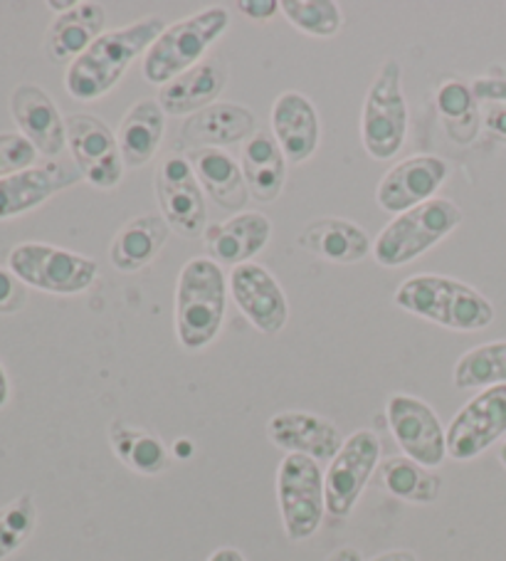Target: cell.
<instances>
[{"instance_id": "19", "label": "cell", "mask_w": 506, "mask_h": 561, "mask_svg": "<svg viewBox=\"0 0 506 561\" xmlns=\"http://www.w3.org/2000/svg\"><path fill=\"white\" fill-rule=\"evenodd\" d=\"M272 134L289 163H304L314 157L321 139V124L314 102L307 94L287 90L272 104Z\"/></svg>"}, {"instance_id": "16", "label": "cell", "mask_w": 506, "mask_h": 561, "mask_svg": "<svg viewBox=\"0 0 506 561\" xmlns=\"http://www.w3.org/2000/svg\"><path fill=\"white\" fill-rule=\"evenodd\" d=\"M267 435L277 448L317 462L334 460L346 440L334 421L307 411H281L272 415L267 421Z\"/></svg>"}, {"instance_id": "44", "label": "cell", "mask_w": 506, "mask_h": 561, "mask_svg": "<svg viewBox=\"0 0 506 561\" xmlns=\"http://www.w3.org/2000/svg\"><path fill=\"white\" fill-rule=\"evenodd\" d=\"M47 8H53V11H57V13H70L72 8H77V0H50V3H47Z\"/></svg>"}, {"instance_id": "21", "label": "cell", "mask_w": 506, "mask_h": 561, "mask_svg": "<svg viewBox=\"0 0 506 561\" xmlns=\"http://www.w3.org/2000/svg\"><path fill=\"white\" fill-rule=\"evenodd\" d=\"M228 82V62L220 55L206 57V60L191 67L188 72L179 75L176 80L161 87L159 104L165 114L183 117V114H198L206 106L216 104L220 92L226 90Z\"/></svg>"}, {"instance_id": "7", "label": "cell", "mask_w": 506, "mask_h": 561, "mask_svg": "<svg viewBox=\"0 0 506 561\" xmlns=\"http://www.w3.org/2000/svg\"><path fill=\"white\" fill-rule=\"evenodd\" d=\"M8 267L23 285L50 295L87 293L100 277V267L92 257L45 243L15 245L8 255Z\"/></svg>"}, {"instance_id": "28", "label": "cell", "mask_w": 506, "mask_h": 561, "mask_svg": "<svg viewBox=\"0 0 506 561\" xmlns=\"http://www.w3.org/2000/svg\"><path fill=\"white\" fill-rule=\"evenodd\" d=\"M242 173L250 196L260 203H272L281 196L287 181V157L272 131H257L242 147Z\"/></svg>"}, {"instance_id": "11", "label": "cell", "mask_w": 506, "mask_h": 561, "mask_svg": "<svg viewBox=\"0 0 506 561\" xmlns=\"http://www.w3.org/2000/svg\"><path fill=\"white\" fill-rule=\"evenodd\" d=\"M388 428L405 458L425 468H440L447 458V431L437 413L411 393H393L386 405Z\"/></svg>"}, {"instance_id": "45", "label": "cell", "mask_w": 506, "mask_h": 561, "mask_svg": "<svg viewBox=\"0 0 506 561\" xmlns=\"http://www.w3.org/2000/svg\"><path fill=\"white\" fill-rule=\"evenodd\" d=\"M499 462L506 468V440L502 443V448H499Z\"/></svg>"}, {"instance_id": "29", "label": "cell", "mask_w": 506, "mask_h": 561, "mask_svg": "<svg viewBox=\"0 0 506 561\" xmlns=\"http://www.w3.org/2000/svg\"><path fill=\"white\" fill-rule=\"evenodd\" d=\"M110 443L114 456L119 458L126 468L139 472L146 478H156L169 470L171 456L165 443L159 435L131 425L126 421H112L110 423Z\"/></svg>"}, {"instance_id": "37", "label": "cell", "mask_w": 506, "mask_h": 561, "mask_svg": "<svg viewBox=\"0 0 506 561\" xmlns=\"http://www.w3.org/2000/svg\"><path fill=\"white\" fill-rule=\"evenodd\" d=\"M472 92L482 102L506 104V80H502V77H480V80L472 82Z\"/></svg>"}, {"instance_id": "43", "label": "cell", "mask_w": 506, "mask_h": 561, "mask_svg": "<svg viewBox=\"0 0 506 561\" xmlns=\"http://www.w3.org/2000/svg\"><path fill=\"white\" fill-rule=\"evenodd\" d=\"M8 399H11V381H8V374L0 364V409L8 403Z\"/></svg>"}, {"instance_id": "20", "label": "cell", "mask_w": 506, "mask_h": 561, "mask_svg": "<svg viewBox=\"0 0 506 561\" xmlns=\"http://www.w3.org/2000/svg\"><path fill=\"white\" fill-rule=\"evenodd\" d=\"M257 119L248 106L232 102H216L193 114L181 129L186 147L198 149H226L252 139L257 134Z\"/></svg>"}, {"instance_id": "18", "label": "cell", "mask_w": 506, "mask_h": 561, "mask_svg": "<svg viewBox=\"0 0 506 561\" xmlns=\"http://www.w3.org/2000/svg\"><path fill=\"white\" fill-rule=\"evenodd\" d=\"M11 112L23 131L43 157H60L67 147V127L60 110L43 87L18 84L11 96Z\"/></svg>"}, {"instance_id": "2", "label": "cell", "mask_w": 506, "mask_h": 561, "mask_svg": "<svg viewBox=\"0 0 506 561\" xmlns=\"http://www.w3.org/2000/svg\"><path fill=\"white\" fill-rule=\"evenodd\" d=\"M228 279L210 257H193L183 265L176 285V334L183 350L200 352L218 340L228 307Z\"/></svg>"}, {"instance_id": "15", "label": "cell", "mask_w": 506, "mask_h": 561, "mask_svg": "<svg viewBox=\"0 0 506 561\" xmlns=\"http://www.w3.org/2000/svg\"><path fill=\"white\" fill-rule=\"evenodd\" d=\"M447 173H450L447 161L435 157V153H421V157L395 163L378 183V206L388 213H395V216L423 206V203L435 198V191L442 186Z\"/></svg>"}, {"instance_id": "23", "label": "cell", "mask_w": 506, "mask_h": 561, "mask_svg": "<svg viewBox=\"0 0 506 561\" xmlns=\"http://www.w3.org/2000/svg\"><path fill=\"white\" fill-rule=\"evenodd\" d=\"M106 13L104 5L84 0L70 13L57 15L45 37V53L55 65L74 62L104 35Z\"/></svg>"}, {"instance_id": "34", "label": "cell", "mask_w": 506, "mask_h": 561, "mask_svg": "<svg viewBox=\"0 0 506 561\" xmlns=\"http://www.w3.org/2000/svg\"><path fill=\"white\" fill-rule=\"evenodd\" d=\"M474 100H476V96L472 92V87L460 82V80L445 82L435 94L437 110H440V114H442L447 124H457V122H464V119L474 117V114H476Z\"/></svg>"}, {"instance_id": "38", "label": "cell", "mask_w": 506, "mask_h": 561, "mask_svg": "<svg viewBox=\"0 0 506 561\" xmlns=\"http://www.w3.org/2000/svg\"><path fill=\"white\" fill-rule=\"evenodd\" d=\"M238 11L250 21H269L279 13V0H240Z\"/></svg>"}, {"instance_id": "14", "label": "cell", "mask_w": 506, "mask_h": 561, "mask_svg": "<svg viewBox=\"0 0 506 561\" xmlns=\"http://www.w3.org/2000/svg\"><path fill=\"white\" fill-rule=\"evenodd\" d=\"M230 295L240 307V312L250 319V324L262 334L275 336L285 329L289 319L287 297L281 285L265 265L245 263L232 267Z\"/></svg>"}, {"instance_id": "4", "label": "cell", "mask_w": 506, "mask_h": 561, "mask_svg": "<svg viewBox=\"0 0 506 561\" xmlns=\"http://www.w3.org/2000/svg\"><path fill=\"white\" fill-rule=\"evenodd\" d=\"M230 25L226 8H206L165 27L159 41L143 55V77L151 84H169L179 75L203 62L212 43H218Z\"/></svg>"}, {"instance_id": "5", "label": "cell", "mask_w": 506, "mask_h": 561, "mask_svg": "<svg viewBox=\"0 0 506 561\" xmlns=\"http://www.w3.org/2000/svg\"><path fill=\"white\" fill-rule=\"evenodd\" d=\"M462 222V208L450 198H433L395 216L373 240V257L381 267L413 263L445 240Z\"/></svg>"}, {"instance_id": "35", "label": "cell", "mask_w": 506, "mask_h": 561, "mask_svg": "<svg viewBox=\"0 0 506 561\" xmlns=\"http://www.w3.org/2000/svg\"><path fill=\"white\" fill-rule=\"evenodd\" d=\"M35 161L37 149L23 134H0V179L33 169Z\"/></svg>"}, {"instance_id": "40", "label": "cell", "mask_w": 506, "mask_h": 561, "mask_svg": "<svg viewBox=\"0 0 506 561\" xmlns=\"http://www.w3.org/2000/svg\"><path fill=\"white\" fill-rule=\"evenodd\" d=\"M371 561H421V559H417V554L411 549H391V551H383V554L373 557Z\"/></svg>"}, {"instance_id": "9", "label": "cell", "mask_w": 506, "mask_h": 561, "mask_svg": "<svg viewBox=\"0 0 506 561\" xmlns=\"http://www.w3.org/2000/svg\"><path fill=\"white\" fill-rule=\"evenodd\" d=\"M156 198L161 216L179 236L196 240L208 230L206 193L191 167V159L183 153H171L159 163L156 171Z\"/></svg>"}, {"instance_id": "33", "label": "cell", "mask_w": 506, "mask_h": 561, "mask_svg": "<svg viewBox=\"0 0 506 561\" xmlns=\"http://www.w3.org/2000/svg\"><path fill=\"white\" fill-rule=\"evenodd\" d=\"M37 527V507L31 492L0 507V561L13 557Z\"/></svg>"}, {"instance_id": "6", "label": "cell", "mask_w": 506, "mask_h": 561, "mask_svg": "<svg viewBox=\"0 0 506 561\" xmlns=\"http://www.w3.org/2000/svg\"><path fill=\"white\" fill-rule=\"evenodd\" d=\"M401 82V62L388 57L364 100L361 139L368 157L376 161L393 159L407 137V102Z\"/></svg>"}, {"instance_id": "22", "label": "cell", "mask_w": 506, "mask_h": 561, "mask_svg": "<svg viewBox=\"0 0 506 561\" xmlns=\"http://www.w3.org/2000/svg\"><path fill=\"white\" fill-rule=\"evenodd\" d=\"M272 236V222L262 213H238L226 222H212L206 230L208 257L218 265H245L265 250Z\"/></svg>"}, {"instance_id": "41", "label": "cell", "mask_w": 506, "mask_h": 561, "mask_svg": "<svg viewBox=\"0 0 506 561\" xmlns=\"http://www.w3.org/2000/svg\"><path fill=\"white\" fill-rule=\"evenodd\" d=\"M208 561H248V559L235 547H220V549L212 551V554L208 557Z\"/></svg>"}, {"instance_id": "1", "label": "cell", "mask_w": 506, "mask_h": 561, "mask_svg": "<svg viewBox=\"0 0 506 561\" xmlns=\"http://www.w3.org/2000/svg\"><path fill=\"white\" fill-rule=\"evenodd\" d=\"M165 27L169 25L161 15H149L119 27V31L104 33L90 50L67 67V92L80 102H94L110 94L129 70V65L139 55L149 53V47L159 41Z\"/></svg>"}, {"instance_id": "26", "label": "cell", "mask_w": 506, "mask_h": 561, "mask_svg": "<svg viewBox=\"0 0 506 561\" xmlns=\"http://www.w3.org/2000/svg\"><path fill=\"white\" fill-rule=\"evenodd\" d=\"M171 236V226L161 213H149L126 222L114 236L110 248V260L119 273H139L151 265Z\"/></svg>"}, {"instance_id": "8", "label": "cell", "mask_w": 506, "mask_h": 561, "mask_svg": "<svg viewBox=\"0 0 506 561\" xmlns=\"http://www.w3.org/2000/svg\"><path fill=\"white\" fill-rule=\"evenodd\" d=\"M277 502L285 535L291 541L314 537L326 512L324 470L319 462L287 453L277 470Z\"/></svg>"}, {"instance_id": "24", "label": "cell", "mask_w": 506, "mask_h": 561, "mask_svg": "<svg viewBox=\"0 0 506 561\" xmlns=\"http://www.w3.org/2000/svg\"><path fill=\"white\" fill-rule=\"evenodd\" d=\"M299 245L329 263L354 265L373 253L366 230L346 218H319L301 230Z\"/></svg>"}, {"instance_id": "39", "label": "cell", "mask_w": 506, "mask_h": 561, "mask_svg": "<svg viewBox=\"0 0 506 561\" xmlns=\"http://www.w3.org/2000/svg\"><path fill=\"white\" fill-rule=\"evenodd\" d=\"M484 127L492 134L494 139L506 144V104L504 102H492L490 110L484 112Z\"/></svg>"}, {"instance_id": "27", "label": "cell", "mask_w": 506, "mask_h": 561, "mask_svg": "<svg viewBox=\"0 0 506 561\" xmlns=\"http://www.w3.org/2000/svg\"><path fill=\"white\" fill-rule=\"evenodd\" d=\"M165 131V112L159 100L136 102L116 131V141H119V151L126 169H139L149 163L156 151H159Z\"/></svg>"}, {"instance_id": "42", "label": "cell", "mask_w": 506, "mask_h": 561, "mask_svg": "<svg viewBox=\"0 0 506 561\" xmlns=\"http://www.w3.org/2000/svg\"><path fill=\"white\" fill-rule=\"evenodd\" d=\"M326 561H364V554L354 547H338L336 551H331Z\"/></svg>"}, {"instance_id": "3", "label": "cell", "mask_w": 506, "mask_h": 561, "mask_svg": "<svg viewBox=\"0 0 506 561\" xmlns=\"http://www.w3.org/2000/svg\"><path fill=\"white\" fill-rule=\"evenodd\" d=\"M395 305L452 332H480L494 322V305L480 289L445 275H415L398 287Z\"/></svg>"}, {"instance_id": "36", "label": "cell", "mask_w": 506, "mask_h": 561, "mask_svg": "<svg viewBox=\"0 0 506 561\" xmlns=\"http://www.w3.org/2000/svg\"><path fill=\"white\" fill-rule=\"evenodd\" d=\"M27 285H23L11 270L0 267V314L21 312L27 302Z\"/></svg>"}, {"instance_id": "10", "label": "cell", "mask_w": 506, "mask_h": 561, "mask_svg": "<svg viewBox=\"0 0 506 561\" xmlns=\"http://www.w3.org/2000/svg\"><path fill=\"white\" fill-rule=\"evenodd\" d=\"M378 460H381V440L373 431H356L348 435L324 472L326 512L331 517L344 519L352 515L368 480L373 478Z\"/></svg>"}, {"instance_id": "31", "label": "cell", "mask_w": 506, "mask_h": 561, "mask_svg": "<svg viewBox=\"0 0 506 561\" xmlns=\"http://www.w3.org/2000/svg\"><path fill=\"white\" fill-rule=\"evenodd\" d=\"M455 389H492L506 383V340L486 342L464 352L452 371Z\"/></svg>"}, {"instance_id": "17", "label": "cell", "mask_w": 506, "mask_h": 561, "mask_svg": "<svg viewBox=\"0 0 506 561\" xmlns=\"http://www.w3.org/2000/svg\"><path fill=\"white\" fill-rule=\"evenodd\" d=\"M82 181V173L70 163H45L13 176L0 179V220L23 216V213L43 206L55 193L74 186Z\"/></svg>"}, {"instance_id": "30", "label": "cell", "mask_w": 506, "mask_h": 561, "mask_svg": "<svg viewBox=\"0 0 506 561\" xmlns=\"http://www.w3.org/2000/svg\"><path fill=\"white\" fill-rule=\"evenodd\" d=\"M378 482L393 497L411 502V505H433L442 492V478L435 470L405 456L383 460L378 468Z\"/></svg>"}, {"instance_id": "13", "label": "cell", "mask_w": 506, "mask_h": 561, "mask_svg": "<svg viewBox=\"0 0 506 561\" xmlns=\"http://www.w3.org/2000/svg\"><path fill=\"white\" fill-rule=\"evenodd\" d=\"M67 147L72 151L74 167L94 188L112 191L124 179V159L114 131L102 119L90 114H72L65 119Z\"/></svg>"}, {"instance_id": "32", "label": "cell", "mask_w": 506, "mask_h": 561, "mask_svg": "<svg viewBox=\"0 0 506 561\" xmlns=\"http://www.w3.org/2000/svg\"><path fill=\"white\" fill-rule=\"evenodd\" d=\"M279 13L311 37H331L342 31V8L334 0H279Z\"/></svg>"}, {"instance_id": "12", "label": "cell", "mask_w": 506, "mask_h": 561, "mask_svg": "<svg viewBox=\"0 0 506 561\" xmlns=\"http://www.w3.org/2000/svg\"><path fill=\"white\" fill-rule=\"evenodd\" d=\"M506 435V383L467 401L447 428V456L457 462L480 458Z\"/></svg>"}, {"instance_id": "25", "label": "cell", "mask_w": 506, "mask_h": 561, "mask_svg": "<svg viewBox=\"0 0 506 561\" xmlns=\"http://www.w3.org/2000/svg\"><path fill=\"white\" fill-rule=\"evenodd\" d=\"M191 167L196 171L203 193H208L210 201H216L220 208L245 210L250 196L245 173L240 163L222 149H198L191 153Z\"/></svg>"}]
</instances>
